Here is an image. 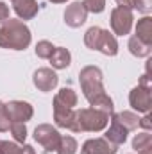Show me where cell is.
Here are the masks:
<instances>
[{
    "instance_id": "obj_1",
    "label": "cell",
    "mask_w": 152,
    "mask_h": 154,
    "mask_svg": "<svg viewBox=\"0 0 152 154\" xmlns=\"http://www.w3.org/2000/svg\"><path fill=\"white\" fill-rule=\"evenodd\" d=\"M79 82H81V90L91 108L113 115V100L104 90L100 68H97L93 65L84 66L79 74Z\"/></svg>"
},
{
    "instance_id": "obj_2",
    "label": "cell",
    "mask_w": 152,
    "mask_h": 154,
    "mask_svg": "<svg viewBox=\"0 0 152 154\" xmlns=\"http://www.w3.org/2000/svg\"><path fill=\"white\" fill-rule=\"evenodd\" d=\"M31 29L22 22L9 18L0 25V48L25 50L31 45Z\"/></svg>"
},
{
    "instance_id": "obj_3",
    "label": "cell",
    "mask_w": 152,
    "mask_h": 154,
    "mask_svg": "<svg viewBox=\"0 0 152 154\" xmlns=\"http://www.w3.org/2000/svg\"><path fill=\"white\" fill-rule=\"evenodd\" d=\"M111 120L109 113L95 108H84L75 111V133H99L108 127Z\"/></svg>"
},
{
    "instance_id": "obj_4",
    "label": "cell",
    "mask_w": 152,
    "mask_h": 154,
    "mask_svg": "<svg viewBox=\"0 0 152 154\" xmlns=\"http://www.w3.org/2000/svg\"><path fill=\"white\" fill-rule=\"evenodd\" d=\"M84 45L91 50H99L104 56H116L118 54V41L109 31L102 27H90L84 34Z\"/></svg>"
},
{
    "instance_id": "obj_5",
    "label": "cell",
    "mask_w": 152,
    "mask_h": 154,
    "mask_svg": "<svg viewBox=\"0 0 152 154\" xmlns=\"http://www.w3.org/2000/svg\"><path fill=\"white\" fill-rule=\"evenodd\" d=\"M34 140L45 149V152H56L59 140H61V134L50 124H39L34 129Z\"/></svg>"
},
{
    "instance_id": "obj_6",
    "label": "cell",
    "mask_w": 152,
    "mask_h": 154,
    "mask_svg": "<svg viewBox=\"0 0 152 154\" xmlns=\"http://www.w3.org/2000/svg\"><path fill=\"white\" fill-rule=\"evenodd\" d=\"M111 29H113L114 34L118 36H125L131 32L132 29V22H134V14H132V9H127V7H114L111 11Z\"/></svg>"
},
{
    "instance_id": "obj_7",
    "label": "cell",
    "mask_w": 152,
    "mask_h": 154,
    "mask_svg": "<svg viewBox=\"0 0 152 154\" xmlns=\"http://www.w3.org/2000/svg\"><path fill=\"white\" fill-rule=\"evenodd\" d=\"M129 102L132 106V109L140 111V113H149L152 108V93L150 86H143L138 84L136 88H132V91L129 93Z\"/></svg>"
},
{
    "instance_id": "obj_8",
    "label": "cell",
    "mask_w": 152,
    "mask_h": 154,
    "mask_svg": "<svg viewBox=\"0 0 152 154\" xmlns=\"http://www.w3.org/2000/svg\"><path fill=\"white\" fill-rule=\"evenodd\" d=\"M5 109H7V116L11 122H27L34 115L32 106L23 100H11L5 104Z\"/></svg>"
},
{
    "instance_id": "obj_9",
    "label": "cell",
    "mask_w": 152,
    "mask_h": 154,
    "mask_svg": "<svg viewBox=\"0 0 152 154\" xmlns=\"http://www.w3.org/2000/svg\"><path fill=\"white\" fill-rule=\"evenodd\" d=\"M32 82H34V86L38 88L39 91H52L57 86L59 77H57V74L52 68H38L34 72Z\"/></svg>"
},
{
    "instance_id": "obj_10",
    "label": "cell",
    "mask_w": 152,
    "mask_h": 154,
    "mask_svg": "<svg viewBox=\"0 0 152 154\" xmlns=\"http://www.w3.org/2000/svg\"><path fill=\"white\" fill-rule=\"evenodd\" d=\"M54 122L57 127L70 129L75 133V109L54 102Z\"/></svg>"
},
{
    "instance_id": "obj_11",
    "label": "cell",
    "mask_w": 152,
    "mask_h": 154,
    "mask_svg": "<svg viewBox=\"0 0 152 154\" xmlns=\"http://www.w3.org/2000/svg\"><path fill=\"white\" fill-rule=\"evenodd\" d=\"M81 154H116V145L106 138H90L82 143Z\"/></svg>"
},
{
    "instance_id": "obj_12",
    "label": "cell",
    "mask_w": 152,
    "mask_h": 154,
    "mask_svg": "<svg viewBox=\"0 0 152 154\" xmlns=\"http://www.w3.org/2000/svg\"><path fill=\"white\" fill-rule=\"evenodd\" d=\"M86 18H88V9L84 7L82 2H72L65 11V22L68 27H74V29L81 27L86 22Z\"/></svg>"
},
{
    "instance_id": "obj_13",
    "label": "cell",
    "mask_w": 152,
    "mask_h": 154,
    "mask_svg": "<svg viewBox=\"0 0 152 154\" xmlns=\"http://www.w3.org/2000/svg\"><path fill=\"white\" fill-rule=\"evenodd\" d=\"M18 20H32L38 14V2L36 0H11Z\"/></svg>"
},
{
    "instance_id": "obj_14",
    "label": "cell",
    "mask_w": 152,
    "mask_h": 154,
    "mask_svg": "<svg viewBox=\"0 0 152 154\" xmlns=\"http://www.w3.org/2000/svg\"><path fill=\"white\" fill-rule=\"evenodd\" d=\"M127 133H129V131H127L123 125H120L116 120L111 118V125H109V129L106 131V136H104V138H106L108 142H111L113 145L118 147V145L125 143V140H127Z\"/></svg>"
},
{
    "instance_id": "obj_15",
    "label": "cell",
    "mask_w": 152,
    "mask_h": 154,
    "mask_svg": "<svg viewBox=\"0 0 152 154\" xmlns=\"http://www.w3.org/2000/svg\"><path fill=\"white\" fill-rule=\"evenodd\" d=\"M48 59H50V63H52V68H56V70H65V68L70 66L72 56H70L68 48H65V47H56L54 52H52V56H50Z\"/></svg>"
},
{
    "instance_id": "obj_16",
    "label": "cell",
    "mask_w": 152,
    "mask_h": 154,
    "mask_svg": "<svg viewBox=\"0 0 152 154\" xmlns=\"http://www.w3.org/2000/svg\"><path fill=\"white\" fill-rule=\"evenodd\" d=\"M138 39H141L143 43H147V45H152V18L147 14V16H143L140 22H138V25H136V34H134Z\"/></svg>"
},
{
    "instance_id": "obj_17",
    "label": "cell",
    "mask_w": 152,
    "mask_h": 154,
    "mask_svg": "<svg viewBox=\"0 0 152 154\" xmlns=\"http://www.w3.org/2000/svg\"><path fill=\"white\" fill-rule=\"evenodd\" d=\"M113 120H116L120 125H123L127 131H134V129H138V124H140V118L136 113H132V111H120V113H116V115H111Z\"/></svg>"
},
{
    "instance_id": "obj_18",
    "label": "cell",
    "mask_w": 152,
    "mask_h": 154,
    "mask_svg": "<svg viewBox=\"0 0 152 154\" xmlns=\"http://www.w3.org/2000/svg\"><path fill=\"white\" fill-rule=\"evenodd\" d=\"M127 47H129L131 54H132V56H136V57H149V56H150V52H152V45L143 43L141 39H138L136 36H131L129 43H127Z\"/></svg>"
},
{
    "instance_id": "obj_19",
    "label": "cell",
    "mask_w": 152,
    "mask_h": 154,
    "mask_svg": "<svg viewBox=\"0 0 152 154\" xmlns=\"http://www.w3.org/2000/svg\"><path fill=\"white\" fill-rule=\"evenodd\" d=\"M54 102L56 104H61V106H66V108H75L77 106V93L72 88H63L54 97Z\"/></svg>"
},
{
    "instance_id": "obj_20",
    "label": "cell",
    "mask_w": 152,
    "mask_h": 154,
    "mask_svg": "<svg viewBox=\"0 0 152 154\" xmlns=\"http://www.w3.org/2000/svg\"><path fill=\"white\" fill-rule=\"evenodd\" d=\"M79 145H77V140L74 136H61L59 140V145H57V154H75Z\"/></svg>"
},
{
    "instance_id": "obj_21",
    "label": "cell",
    "mask_w": 152,
    "mask_h": 154,
    "mask_svg": "<svg viewBox=\"0 0 152 154\" xmlns=\"http://www.w3.org/2000/svg\"><path fill=\"white\" fill-rule=\"evenodd\" d=\"M9 131H11L14 142H18V143H23V142H25V138H27V127H25V122H11Z\"/></svg>"
},
{
    "instance_id": "obj_22",
    "label": "cell",
    "mask_w": 152,
    "mask_h": 154,
    "mask_svg": "<svg viewBox=\"0 0 152 154\" xmlns=\"http://www.w3.org/2000/svg\"><path fill=\"white\" fill-rule=\"evenodd\" d=\"M152 147V136L149 133H140V134H136L134 136V140H132V149L134 151H143V149H149Z\"/></svg>"
},
{
    "instance_id": "obj_23",
    "label": "cell",
    "mask_w": 152,
    "mask_h": 154,
    "mask_svg": "<svg viewBox=\"0 0 152 154\" xmlns=\"http://www.w3.org/2000/svg\"><path fill=\"white\" fill-rule=\"evenodd\" d=\"M54 48H56V47H54L50 41L41 39V41H38V45H36V56H38V57H41V59H48V57L52 56Z\"/></svg>"
},
{
    "instance_id": "obj_24",
    "label": "cell",
    "mask_w": 152,
    "mask_h": 154,
    "mask_svg": "<svg viewBox=\"0 0 152 154\" xmlns=\"http://www.w3.org/2000/svg\"><path fill=\"white\" fill-rule=\"evenodd\" d=\"M82 4L88 9V13H95V14H99L106 9V0H84Z\"/></svg>"
},
{
    "instance_id": "obj_25",
    "label": "cell",
    "mask_w": 152,
    "mask_h": 154,
    "mask_svg": "<svg viewBox=\"0 0 152 154\" xmlns=\"http://www.w3.org/2000/svg\"><path fill=\"white\" fill-rule=\"evenodd\" d=\"M22 147L16 145L14 142H7V140H0V154H20Z\"/></svg>"
},
{
    "instance_id": "obj_26",
    "label": "cell",
    "mask_w": 152,
    "mask_h": 154,
    "mask_svg": "<svg viewBox=\"0 0 152 154\" xmlns=\"http://www.w3.org/2000/svg\"><path fill=\"white\" fill-rule=\"evenodd\" d=\"M9 125H11V120H9V116H7L5 104L0 100V133H5V131H9Z\"/></svg>"
},
{
    "instance_id": "obj_27",
    "label": "cell",
    "mask_w": 152,
    "mask_h": 154,
    "mask_svg": "<svg viewBox=\"0 0 152 154\" xmlns=\"http://www.w3.org/2000/svg\"><path fill=\"white\" fill-rule=\"evenodd\" d=\"M134 9L143 13L145 16L152 11V0H134Z\"/></svg>"
},
{
    "instance_id": "obj_28",
    "label": "cell",
    "mask_w": 152,
    "mask_h": 154,
    "mask_svg": "<svg viewBox=\"0 0 152 154\" xmlns=\"http://www.w3.org/2000/svg\"><path fill=\"white\" fill-rule=\"evenodd\" d=\"M5 20H9V7L4 2H0V23H4Z\"/></svg>"
},
{
    "instance_id": "obj_29",
    "label": "cell",
    "mask_w": 152,
    "mask_h": 154,
    "mask_svg": "<svg viewBox=\"0 0 152 154\" xmlns=\"http://www.w3.org/2000/svg\"><path fill=\"white\" fill-rule=\"evenodd\" d=\"M138 127H145V129H150V127H152V122H150V116H149V113L143 116V118H140Z\"/></svg>"
},
{
    "instance_id": "obj_30",
    "label": "cell",
    "mask_w": 152,
    "mask_h": 154,
    "mask_svg": "<svg viewBox=\"0 0 152 154\" xmlns=\"http://www.w3.org/2000/svg\"><path fill=\"white\" fill-rule=\"evenodd\" d=\"M116 4L120 7H127V9H134V0H116Z\"/></svg>"
},
{
    "instance_id": "obj_31",
    "label": "cell",
    "mask_w": 152,
    "mask_h": 154,
    "mask_svg": "<svg viewBox=\"0 0 152 154\" xmlns=\"http://www.w3.org/2000/svg\"><path fill=\"white\" fill-rule=\"evenodd\" d=\"M20 154H36V151L31 145H22V152Z\"/></svg>"
},
{
    "instance_id": "obj_32",
    "label": "cell",
    "mask_w": 152,
    "mask_h": 154,
    "mask_svg": "<svg viewBox=\"0 0 152 154\" xmlns=\"http://www.w3.org/2000/svg\"><path fill=\"white\" fill-rule=\"evenodd\" d=\"M138 154H152V147H149V149H143V151H140Z\"/></svg>"
},
{
    "instance_id": "obj_33",
    "label": "cell",
    "mask_w": 152,
    "mask_h": 154,
    "mask_svg": "<svg viewBox=\"0 0 152 154\" xmlns=\"http://www.w3.org/2000/svg\"><path fill=\"white\" fill-rule=\"evenodd\" d=\"M48 2H52V4H63V2H66V0H48Z\"/></svg>"
}]
</instances>
